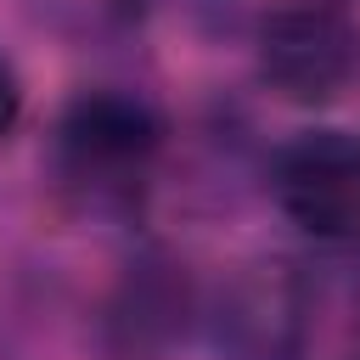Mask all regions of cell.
<instances>
[{"instance_id":"cell-6","label":"cell","mask_w":360,"mask_h":360,"mask_svg":"<svg viewBox=\"0 0 360 360\" xmlns=\"http://www.w3.org/2000/svg\"><path fill=\"white\" fill-rule=\"evenodd\" d=\"M17 118H22V84H17L11 62L0 56V135H11V129H17Z\"/></svg>"},{"instance_id":"cell-5","label":"cell","mask_w":360,"mask_h":360,"mask_svg":"<svg viewBox=\"0 0 360 360\" xmlns=\"http://www.w3.org/2000/svg\"><path fill=\"white\" fill-rule=\"evenodd\" d=\"M112 326L124 332L129 349H158L186 326V281L169 276V264H141L124 292H118V315Z\"/></svg>"},{"instance_id":"cell-4","label":"cell","mask_w":360,"mask_h":360,"mask_svg":"<svg viewBox=\"0 0 360 360\" xmlns=\"http://www.w3.org/2000/svg\"><path fill=\"white\" fill-rule=\"evenodd\" d=\"M158 112L124 90H90L62 118V152L79 174H129L158 152Z\"/></svg>"},{"instance_id":"cell-2","label":"cell","mask_w":360,"mask_h":360,"mask_svg":"<svg viewBox=\"0 0 360 360\" xmlns=\"http://www.w3.org/2000/svg\"><path fill=\"white\" fill-rule=\"evenodd\" d=\"M219 360H304L309 354V298L287 264H248L214 315Z\"/></svg>"},{"instance_id":"cell-3","label":"cell","mask_w":360,"mask_h":360,"mask_svg":"<svg viewBox=\"0 0 360 360\" xmlns=\"http://www.w3.org/2000/svg\"><path fill=\"white\" fill-rule=\"evenodd\" d=\"M276 202L309 236L360 231V141L343 129H309L276 152Z\"/></svg>"},{"instance_id":"cell-1","label":"cell","mask_w":360,"mask_h":360,"mask_svg":"<svg viewBox=\"0 0 360 360\" xmlns=\"http://www.w3.org/2000/svg\"><path fill=\"white\" fill-rule=\"evenodd\" d=\"M354 73V22L326 0H287L259 22V79L298 107L332 101Z\"/></svg>"}]
</instances>
